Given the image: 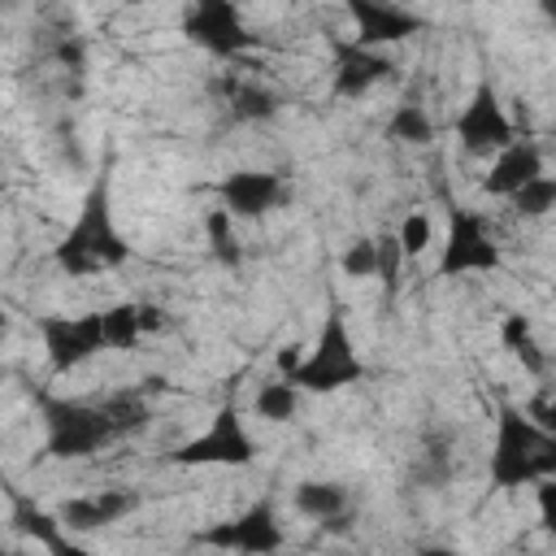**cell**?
I'll return each instance as SVG.
<instances>
[{
    "label": "cell",
    "mask_w": 556,
    "mask_h": 556,
    "mask_svg": "<svg viewBox=\"0 0 556 556\" xmlns=\"http://www.w3.org/2000/svg\"><path fill=\"white\" fill-rule=\"evenodd\" d=\"M491 486H534L539 478H556V430H543L517 404H500L495 413V447H491Z\"/></svg>",
    "instance_id": "1"
},
{
    "label": "cell",
    "mask_w": 556,
    "mask_h": 556,
    "mask_svg": "<svg viewBox=\"0 0 556 556\" xmlns=\"http://www.w3.org/2000/svg\"><path fill=\"white\" fill-rule=\"evenodd\" d=\"M56 265L70 278H87L100 269H117L122 261H130V243L117 235L113 226V208H109V174H100L91 182V191L83 195V208L74 217V226L61 235L56 243Z\"/></svg>",
    "instance_id": "2"
},
{
    "label": "cell",
    "mask_w": 556,
    "mask_h": 556,
    "mask_svg": "<svg viewBox=\"0 0 556 556\" xmlns=\"http://www.w3.org/2000/svg\"><path fill=\"white\" fill-rule=\"evenodd\" d=\"M365 378V361L356 356L352 348V330H348V313L339 304H330L326 321H321V334H317V348L291 365V382L300 391H313V395H330L339 387H352Z\"/></svg>",
    "instance_id": "3"
},
{
    "label": "cell",
    "mask_w": 556,
    "mask_h": 556,
    "mask_svg": "<svg viewBox=\"0 0 556 556\" xmlns=\"http://www.w3.org/2000/svg\"><path fill=\"white\" fill-rule=\"evenodd\" d=\"M39 408H43V426H48V456H56V460L91 456V452H100L104 443L117 439L100 404L39 395Z\"/></svg>",
    "instance_id": "4"
},
{
    "label": "cell",
    "mask_w": 556,
    "mask_h": 556,
    "mask_svg": "<svg viewBox=\"0 0 556 556\" xmlns=\"http://www.w3.org/2000/svg\"><path fill=\"white\" fill-rule=\"evenodd\" d=\"M500 269V243L491 239V226L482 213L452 204L447 208V239H443V256H439V278H456V274H491Z\"/></svg>",
    "instance_id": "5"
},
{
    "label": "cell",
    "mask_w": 556,
    "mask_h": 556,
    "mask_svg": "<svg viewBox=\"0 0 556 556\" xmlns=\"http://www.w3.org/2000/svg\"><path fill=\"white\" fill-rule=\"evenodd\" d=\"M174 465H252L256 460V439L248 434L243 417H239V404L226 400L217 408V417L208 421V430H200L195 439H187L178 452H169Z\"/></svg>",
    "instance_id": "6"
},
{
    "label": "cell",
    "mask_w": 556,
    "mask_h": 556,
    "mask_svg": "<svg viewBox=\"0 0 556 556\" xmlns=\"http://www.w3.org/2000/svg\"><path fill=\"white\" fill-rule=\"evenodd\" d=\"M39 334H43V352L52 374H70L83 361H91L96 352H104V313H83V317H65V313H39L35 317Z\"/></svg>",
    "instance_id": "7"
},
{
    "label": "cell",
    "mask_w": 556,
    "mask_h": 556,
    "mask_svg": "<svg viewBox=\"0 0 556 556\" xmlns=\"http://www.w3.org/2000/svg\"><path fill=\"white\" fill-rule=\"evenodd\" d=\"M456 139H460V148H465L469 156L500 152L504 143L517 139V135H513V122H508V113H504L500 91H495L491 78H478L469 104L460 109V117H456Z\"/></svg>",
    "instance_id": "8"
},
{
    "label": "cell",
    "mask_w": 556,
    "mask_h": 556,
    "mask_svg": "<svg viewBox=\"0 0 556 556\" xmlns=\"http://www.w3.org/2000/svg\"><path fill=\"white\" fill-rule=\"evenodd\" d=\"M182 30L208 48L213 56H239L243 48H252L256 39L248 35L243 17H239V4L235 0H191L187 17H182Z\"/></svg>",
    "instance_id": "9"
},
{
    "label": "cell",
    "mask_w": 556,
    "mask_h": 556,
    "mask_svg": "<svg viewBox=\"0 0 556 556\" xmlns=\"http://www.w3.org/2000/svg\"><path fill=\"white\" fill-rule=\"evenodd\" d=\"M195 543H208V547H230V552H278L282 547V530H278V513H274V500H256L252 508H243L239 517L213 526V530H200Z\"/></svg>",
    "instance_id": "10"
},
{
    "label": "cell",
    "mask_w": 556,
    "mask_h": 556,
    "mask_svg": "<svg viewBox=\"0 0 556 556\" xmlns=\"http://www.w3.org/2000/svg\"><path fill=\"white\" fill-rule=\"evenodd\" d=\"M343 9L356 22V43L361 48H382V43H400L417 30H426V17L395 4V0H343Z\"/></svg>",
    "instance_id": "11"
},
{
    "label": "cell",
    "mask_w": 556,
    "mask_h": 556,
    "mask_svg": "<svg viewBox=\"0 0 556 556\" xmlns=\"http://www.w3.org/2000/svg\"><path fill=\"white\" fill-rule=\"evenodd\" d=\"M217 195L226 204V213L235 217H261L278 204L291 200V187L282 174H265V169H235L217 182Z\"/></svg>",
    "instance_id": "12"
},
{
    "label": "cell",
    "mask_w": 556,
    "mask_h": 556,
    "mask_svg": "<svg viewBox=\"0 0 556 556\" xmlns=\"http://www.w3.org/2000/svg\"><path fill=\"white\" fill-rule=\"evenodd\" d=\"M139 504H143L139 491H117V486H109V491H100V495L65 500V504L56 508V517H61V530H78V534H87V530H104V526L130 517Z\"/></svg>",
    "instance_id": "13"
},
{
    "label": "cell",
    "mask_w": 556,
    "mask_h": 556,
    "mask_svg": "<svg viewBox=\"0 0 556 556\" xmlns=\"http://www.w3.org/2000/svg\"><path fill=\"white\" fill-rule=\"evenodd\" d=\"M534 174H543V152L534 139H513L495 152V165L486 169L482 178V191L486 195H513L521 182H530Z\"/></svg>",
    "instance_id": "14"
},
{
    "label": "cell",
    "mask_w": 556,
    "mask_h": 556,
    "mask_svg": "<svg viewBox=\"0 0 556 556\" xmlns=\"http://www.w3.org/2000/svg\"><path fill=\"white\" fill-rule=\"evenodd\" d=\"M334 96H361L391 74V61L361 43H334Z\"/></svg>",
    "instance_id": "15"
},
{
    "label": "cell",
    "mask_w": 556,
    "mask_h": 556,
    "mask_svg": "<svg viewBox=\"0 0 556 556\" xmlns=\"http://www.w3.org/2000/svg\"><path fill=\"white\" fill-rule=\"evenodd\" d=\"M13 526H17L22 534H30L39 547L56 552V556H78V547L61 534V517L43 513V508H39L35 500H26V495H13Z\"/></svg>",
    "instance_id": "16"
},
{
    "label": "cell",
    "mask_w": 556,
    "mask_h": 556,
    "mask_svg": "<svg viewBox=\"0 0 556 556\" xmlns=\"http://www.w3.org/2000/svg\"><path fill=\"white\" fill-rule=\"evenodd\" d=\"M148 391H161V378H148V387H130V391H113L109 400H100L109 426L117 439L135 434L148 426Z\"/></svg>",
    "instance_id": "17"
},
{
    "label": "cell",
    "mask_w": 556,
    "mask_h": 556,
    "mask_svg": "<svg viewBox=\"0 0 556 556\" xmlns=\"http://www.w3.org/2000/svg\"><path fill=\"white\" fill-rule=\"evenodd\" d=\"M500 343H504L530 374H547V356H543V348L534 343V326H530L526 313H508V317L500 321Z\"/></svg>",
    "instance_id": "18"
},
{
    "label": "cell",
    "mask_w": 556,
    "mask_h": 556,
    "mask_svg": "<svg viewBox=\"0 0 556 556\" xmlns=\"http://www.w3.org/2000/svg\"><path fill=\"white\" fill-rule=\"evenodd\" d=\"M252 408H256V417H265V421H291L295 408H300V387H295L291 378H269V382L256 387Z\"/></svg>",
    "instance_id": "19"
},
{
    "label": "cell",
    "mask_w": 556,
    "mask_h": 556,
    "mask_svg": "<svg viewBox=\"0 0 556 556\" xmlns=\"http://www.w3.org/2000/svg\"><path fill=\"white\" fill-rule=\"evenodd\" d=\"M291 500L304 517H317V521H326L334 513H348V491L339 482H300Z\"/></svg>",
    "instance_id": "20"
},
{
    "label": "cell",
    "mask_w": 556,
    "mask_h": 556,
    "mask_svg": "<svg viewBox=\"0 0 556 556\" xmlns=\"http://www.w3.org/2000/svg\"><path fill=\"white\" fill-rule=\"evenodd\" d=\"M387 139H395V143H430L434 139V122L426 117V109L417 104V100H404L395 113H391V122H387Z\"/></svg>",
    "instance_id": "21"
},
{
    "label": "cell",
    "mask_w": 556,
    "mask_h": 556,
    "mask_svg": "<svg viewBox=\"0 0 556 556\" xmlns=\"http://www.w3.org/2000/svg\"><path fill=\"white\" fill-rule=\"evenodd\" d=\"M230 113L239 122H269L278 113V96L261 83H239L235 96H230Z\"/></svg>",
    "instance_id": "22"
},
{
    "label": "cell",
    "mask_w": 556,
    "mask_h": 556,
    "mask_svg": "<svg viewBox=\"0 0 556 556\" xmlns=\"http://www.w3.org/2000/svg\"><path fill=\"white\" fill-rule=\"evenodd\" d=\"M404 252H400V239L395 235H378L374 239V278H382V291H387V300H395V291H400V274H404Z\"/></svg>",
    "instance_id": "23"
},
{
    "label": "cell",
    "mask_w": 556,
    "mask_h": 556,
    "mask_svg": "<svg viewBox=\"0 0 556 556\" xmlns=\"http://www.w3.org/2000/svg\"><path fill=\"white\" fill-rule=\"evenodd\" d=\"M139 334H143L139 304H113V308H104V343L109 348H135Z\"/></svg>",
    "instance_id": "24"
},
{
    "label": "cell",
    "mask_w": 556,
    "mask_h": 556,
    "mask_svg": "<svg viewBox=\"0 0 556 556\" xmlns=\"http://www.w3.org/2000/svg\"><path fill=\"white\" fill-rule=\"evenodd\" d=\"M508 200H513V208H517L521 217H543V213L556 204V178L534 174V178H530V182H521Z\"/></svg>",
    "instance_id": "25"
},
{
    "label": "cell",
    "mask_w": 556,
    "mask_h": 556,
    "mask_svg": "<svg viewBox=\"0 0 556 556\" xmlns=\"http://www.w3.org/2000/svg\"><path fill=\"white\" fill-rule=\"evenodd\" d=\"M204 230H208V252H213V261H222V265H239V261H243V248H239L235 235H230V213H226V208H213V213L204 217Z\"/></svg>",
    "instance_id": "26"
},
{
    "label": "cell",
    "mask_w": 556,
    "mask_h": 556,
    "mask_svg": "<svg viewBox=\"0 0 556 556\" xmlns=\"http://www.w3.org/2000/svg\"><path fill=\"white\" fill-rule=\"evenodd\" d=\"M395 239H400V252H404V256H417V252H426V248H430L434 226H430V217H426V213H417V208H413V213L400 222Z\"/></svg>",
    "instance_id": "27"
},
{
    "label": "cell",
    "mask_w": 556,
    "mask_h": 556,
    "mask_svg": "<svg viewBox=\"0 0 556 556\" xmlns=\"http://www.w3.org/2000/svg\"><path fill=\"white\" fill-rule=\"evenodd\" d=\"M339 265H343L348 278H374V239H356V243H348L343 256H339Z\"/></svg>",
    "instance_id": "28"
},
{
    "label": "cell",
    "mask_w": 556,
    "mask_h": 556,
    "mask_svg": "<svg viewBox=\"0 0 556 556\" xmlns=\"http://www.w3.org/2000/svg\"><path fill=\"white\" fill-rule=\"evenodd\" d=\"M534 486H539V517H543L547 530H556V504H552V495H556V478H539Z\"/></svg>",
    "instance_id": "29"
},
{
    "label": "cell",
    "mask_w": 556,
    "mask_h": 556,
    "mask_svg": "<svg viewBox=\"0 0 556 556\" xmlns=\"http://www.w3.org/2000/svg\"><path fill=\"white\" fill-rule=\"evenodd\" d=\"M61 61L78 65V61H83V48H78V43H61Z\"/></svg>",
    "instance_id": "30"
},
{
    "label": "cell",
    "mask_w": 556,
    "mask_h": 556,
    "mask_svg": "<svg viewBox=\"0 0 556 556\" xmlns=\"http://www.w3.org/2000/svg\"><path fill=\"white\" fill-rule=\"evenodd\" d=\"M4 326H9V317H4V308H0V334H4Z\"/></svg>",
    "instance_id": "31"
}]
</instances>
